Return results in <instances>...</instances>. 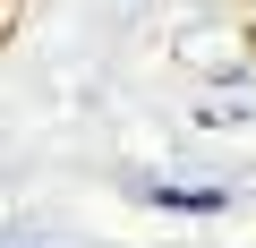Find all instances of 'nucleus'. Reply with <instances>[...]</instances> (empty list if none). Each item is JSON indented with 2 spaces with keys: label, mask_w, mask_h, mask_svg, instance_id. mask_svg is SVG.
I'll return each mask as SVG.
<instances>
[{
  "label": "nucleus",
  "mask_w": 256,
  "mask_h": 248,
  "mask_svg": "<svg viewBox=\"0 0 256 248\" xmlns=\"http://www.w3.org/2000/svg\"><path fill=\"white\" fill-rule=\"evenodd\" d=\"M146 197H154V205H171V214H222V205H230L222 188H171V180H154Z\"/></svg>",
  "instance_id": "nucleus-1"
}]
</instances>
